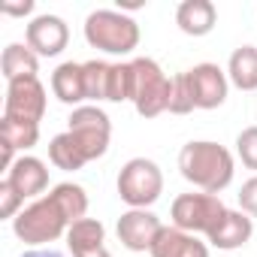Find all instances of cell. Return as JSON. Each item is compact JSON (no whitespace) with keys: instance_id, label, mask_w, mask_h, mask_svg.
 <instances>
[{"instance_id":"obj_1","label":"cell","mask_w":257,"mask_h":257,"mask_svg":"<svg viewBox=\"0 0 257 257\" xmlns=\"http://www.w3.org/2000/svg\"><path fill=\"white\" fill-rule=\"evenodd\" d=\"M88 218V194L82 185L61 182L46 197L34 200L28 209H22L13 221V233L28 245H43L67 236V230Z\"/></svg>"},{"instance_id":"obj_2","label":"cell","mask_w":257,"mask_h":257,"mask_svg":"<svg viewBox=\"0 0 257 257\" xmlns=\"http://www.w3.org/2000/svg\"><path fill=\"white\" fill-rule=\"evenodd\" d=\"M179 170L185 176V182H191L197 191L203 194H221L236 173L233 155L212 143V140H194L179 152Z\"/></svg>"},{"instance_id":"obj_3","label":"cell","mask_w":257,"mask_h":257,"mask_svg":"<svg viewBox=\"0 0 257 257\" xmlns=\"http://www.w3.org/2000/svg\"><path fill=\"white\" fill-rule=\"evenodd\" d=\"M85 40L106 55H131L140 46V25L121 10H94L85 19Z\"/></svg>"},{"instance_id":"obj_4","label":"cell","mask_w":257,"mask_h":257,"mask_svg":"<svg viewBox=\"0 0 257 257\" xmlns=\"http://www.w3.org/2000/svg\"><path fill=\"white\" fill-rule=\"evenodd\" d=\"M134 106L143 118H158L170 109V91L173 79L161 70L158 61L152 58H134Z\"/></svg>"},{"instance_id":"obj_5","label":"cell","mask_w":257,"mask_h":257,"mask_svg":"<svg viewBox=\"0 0 257 257\" xmlns=\"http://www.w3.org/2000/svg\"><path fill=\"white\" fill-rule=\"evenodd\" d=\"M164 194V173L149 158L127 161L118 173V197L131 209H149Z\"/></svg>"},{"instance_id":"obj_6","label":"cell","mask_w":257,"mask_h":257,"mask_svg":"<svg viewBox=\"0 0 257 257\" xmlns=\"http://www.w3.org/2000/svg\"><path fill=\"white\" fill-rule=\"evenodd\" d=\"M227 206L221 203L218 194H179L170 206V218H173V227L185 230V233H212L221 218H224Z\"/></svg>"},{"instance_id":"obj_7","label":"cell","mask_w":257,"mask_h":257,"mask_svg":"<svg viewBox=\"0 0 257 257\" xmlns=\"http://www.w3.org/2000/svg\"><path fill=\"white\" fill-rule=\"evenodd\" d=\"M67 121H70L67 131H70V134L76 137V143L82 146V152H85L88 164H91V161H97V158H103V155L109 152L112 121H109V115H106L100 106L85 103V106L73 109V115H70Z\"/></svg>"},{"instance_id":"obj_8","label":"cell","mask_w":257,"mask_h":257,"mask_svg":"<svg viewBox=\"0 0 257 257\" xmlns=\"http://www.w3.org/2000/svg\"><path fill=\"white\" fill-rule=\"evenodd\" d=\"M46 115V88L40 79H16L7 82L4 118L19 124H40Z\"/></svg>"},{"instance_id":"obj_9","label":"cell","mask_w":257,"mask_h":257,"mask_svg":"<svg viewBox=\"0 0 257 257\" xmlns=\"http://www.w3.org/2000/svg\"><path fill=\"white\" fill-rule=\"evenodd\" d=\"M191 94H194V106L197 109H218L227 100L230 91V79L218 64H197L191 70H185Z\"/></svg>"},{"instance_id":"obj_10","label":"cell","mask_w":257,"mask_h":257,"mask_svg":"<svg viewBox=\"0 0 257 257\" xmlns=\"http://www.w3.org/2000/svg\"><path fill=\"white\" fill-rule=\"evenodd\" d=\"M161 230H164V224L152 209H127L115 227V233L127 251H152Z\"/></svg>"},{"instance_id":"obj_11","label":"cell","mask_w":257,"mask_h":257,"mask_svg":"<svg viewBox=\"0 0 257 257\" xmlns=\"http://www.w3.org/2000/svg\"><path fill=\"white\" fill-rule=\"evenodd\" d=\"M25 40L40 58H58L70 43V28H67V22L61 16L46 13V16H37V19L28 22Z\"/></svg>"},{"instance_id":"obj_12","label":"cell","mask_w":257,"mask_h":257,"mask_svg":"<svg viewBox=\"0 0 257 257\" xmlns=\"http://www.w3.org/2000/svg\"><path fill=\"white\" fill-rule=\"evenodd\" d=\"M251 236H254V218L245 215L242 209H239V212H236V209H227L224 218H221V224H218L206 239H209V245H215L218 251H236V248L248 245Z\"/></svg>"},{"instance_id":"obj_13","label":"cell","mask_w":257,"mask_h":257,"mask_svg":"<svg viewBox=\"0 0 257 257\" xmlns=\"http://www.w3.org/2000/svg\"><path fill=\"white\" fill-rule=\"evenodd\" d=\"M4 179H7L25 200L40 197V194L49 188V170H46V164H43L40 158H34V155H22V158L7 170Z\"/></svg>"},{"instance_id":"obj_14","label":"cell","mask_w":257,"mask_h":257,"mask_svg":"<svg viewBox=\"0 0 257 257\" xmlns=\"http://www.w3.org/2000/svg\"><path fill=\"white\" fill-rule=\"evenodd\" d=\"M149 254L152 257H209V245L179 227H164Z\"/></svg>"},{"instance_id":"obj_15","label":"cell","mask_w":257,"mask_h":257,"mask_svg":"<svg viewBox=\"0 0 257 257\" xmlns=\"http://www.w3.org/2000/svg\"><path fill=\"white\" fill-rule=\"evenodd\" d=\"M176 25L188 37H206L218 25V10L212 0H185L176 10Z\"/></svg>"},{"instance_id":"obj_16","label":"cell","mask_w":257,"mask_h":257,"mask_svg":"<svg viewBox=\"0 0 257 257\" xmlns=\"http://www.w3.org/2000/svg\"><path fill=\"white\" fill-rule=\"evenodd\" d=\"M52 94L61 103L73 106V109L85 106V100H88V91H85V64H73V61L61 64L52 73Z\"/></svg>"},{"instance_id":"obj_17","label":"cell","mask_w":257,"mask_h":257,"mask_svg":"<svg viewBox=\"0 0 257 257\" xmlns=\"http://www.w3.org/2000/svg\"><path fill=\"white\" fill-rule=\"evenodd\" d=\"M0 140H4V170H10L19 161L16 152H28L40 143V124H19L0 118Z\"/></svg>"},{"instance_id":"obj_18","label":"cell","mask_w":257,"mask_h":257,"mask_svg":"<svg viewBox=\"0 0 257 257\" xmlns=\"http://www.w3.org/2000/svg\"><path fill=\"white\" fill-rule=\"evenodd\" d=\"M0 70H4L7 82H16V79H37L40 73V55L25 43H10L4 49V58H0Z\"/></svg>"},{"instance_id":"obj_19","label":"cell","mask_w":257,"mask_h":257,"mask_svg":"<svg viewBox=\"0 0 257 257\" xmlns=\"http://www.w3.org/2000/svg\"><path fill=\"white\" fill-rule=\"evenodd\" d=\"M227 79L239 91H257V46H239L230 55Z\"/></svg>"},{"instance_id":"obj_20","label":"cell","mask_w":257,"mask_h":257,"mask_svg":"<svg viewBox=\"0 0 257 257\" xmlns=\"http://www.w3.org/2000/svg\"><path fill=\"white\" fill-rule=\"evenodd\" d=\"M49 161H52L58 170H67V173H76V170H82V167L88 164L82 146L76 143V137H73L70 131L52 137V143H49Z\"/></svg>"},{"instance_id":"obj_21","label":"cell","mask_w":257,"mask_h":257,"mask_svg":"<svg viewBox=\"0 0 257 257\" xmlns=\"http://www.w3.org/2000/svg\"><path fill=\"white\" fill-rule=\"evenodd\" d=\"M100 245H106V227L97 218H82L67 230L70 251H85V248H100Z\"/></svg>"},{"instance_id":"obj_22","label":"cell","mask_w":257,"mask_h":257,"mask_svg":"<svg viewBox=\"0 0 257 257\" xmlns=\"http://www.w3.org/2000/svg\"><path fill=\"white\" fill-rule=\"evenodd\" d=\"M109 103H124V100H134V67L131 61L127 64H112L109 70Z\"/></svg>"},{"instance_id":"obj_23","label":"cell","mask_w":257,"mask_h":257,"mask_svg":"<svg viewBox=\"0 0 257 257\" xmlns=\"http://www.w3.org/2000/svg\"><path fill=\"white\" fill-rule=\"evenodd\" d=\"M109 70H112V64H106V61H85L88 100H106V94H109Z\"/></svg>"},{"instance_id":"obj_24","label":"cell","mask_w":257,"mask_h":257,"mask_svg":"<svg viewBox=\"0 0 257 257\" xmlns=\"http://www.w3.org/2000/svg\"><path fill=\"white\" fill-rule=\"evenodd\" d=\"M197 106H194V94H191V85H188V76L179 73L173 76V91H170V109L173 115H191Z\"/></svg>"},{"instance_id":"obj_25","label":"cell","mask_w":257,"mask_h":257,"mask_svg":"<svg viewBox=\"0 0 257 257\" xmlns=\"http://www.w3.org/2000/svg\"><path fill=\"white\" fill-rule=\"evenodd\" d=\"M236 155H239V161H242L248 170L257 173V124L245 127V131L236 137Z\"/></svg>"},{"instance_id":"obj_26","label":"cell","mask_w":257,"mask_h":257,"mask_svg":"<svg viewBox=\"0 0 257 257\" xmlns=\"http://www.w3.org/2000/svg\"><path fill=\"white\" fill-rule=\"evenodd\" d=\"M22 206H25V197L4 179V182H0V215L16 221V215L22 212Z\"/></svg>"},{"instance_id":"obj_27","label":"cell","mask_w":257,"mask_h":257,"mask_svg":"<svg viewBox=\"0 0 257 257\" xmlns=\"http://www.w3.org/2000/svg\"><path fill=\"white\" fill-rule=\"evenodd\" d=\"M236 200H239V209H242L245 215L257 218V176H251V179H248V182L239 188Z\"/></svg>"},{"instance_id":"obj_28","label":"cell","mask_w":257,"mask_h":257,"mask_svg":"<svg viewBox=\"0 0 257 257\" xmlns=\"http://www.w3.org/2000/svg\"><path fill=\"white\" fill-rule=\"evenodd\" d=\"M0 13L4 16H31L34 13V0H25V4H4Z\"/></svg>"},{"instance_id":"obj_29","label":"cell","mask_w":257,"mask_h":257,"mask_svg":"<svg viewBox=\"0 0 257 257\" xmlns=\"http://www.w3.org/2000/svg\"><path fill=\"white\" fill-rule=\"evenodd\" d=\"M73 257H112V254H109V248H106V245H100V248H85V251H73Z\"/></svg>"},{"instance_id":"obj_30","label":"cell","mask_w":257,"mask_h":257,"mask_svg":"<svg viewBox=\"0 0 257 257\" xmlns=\"http://www.w3.org/2000/svg\"><path fill=\"white\" fill-rule=\"evenodd\" d=\"M22 257H64L61 251H52V248H34V251H25Z\"/></svg>"}]
</instances>
